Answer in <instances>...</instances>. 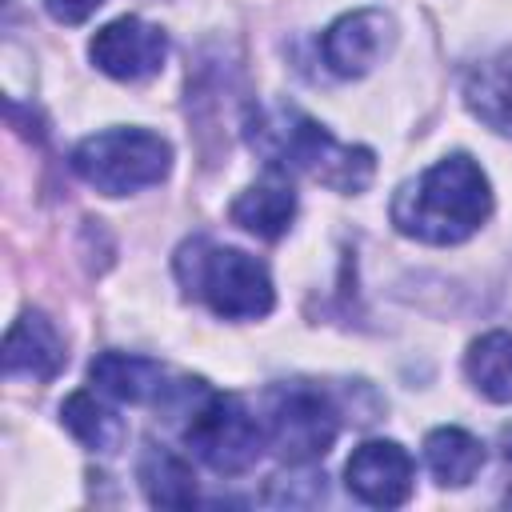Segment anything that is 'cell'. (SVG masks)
Segmentation results:
<instances>
[{
  "mask_svg": "<svg viewBox=\"0 0 512 512\" xmlns=\"http://www.w3.org/2000/svg\"><path fill=\"white\" fill-rule=\"evenodd\" d=\"M248 148L284 176H308L336 192H364L376 172V156L360 144H340L320 120L292 104H256L244 116Z\"/></svg>",
  "mask_w": 512,
  "mask_h": 512,
  "instance_id": "6da1fadb",
  "label": "cell"
},
{
  "mask_svg": "<svg viewBox=\"0 0 512 512\" xmlns=\"http://www.w3.org/2000/svg\"><path fill=\"white\" fill-rule=\"evenodd\" d=\"M492 216V184L468 152H452L424 168L392 196L396 232L420 244H464Z\"/></svg>",
  "mask_w": 512,
  "mask_h": 512,
  "instance_id": "7a4b0ae2",
  "label": "cell"
},
{
  "mask_svg": "<svg viewBox=\"0 0 512 512\" xmlns=\"http://www.w3.org/2000/svg\"><path fill=\"white\" fill-rule=\"evenodd\" d=\"M176 276L188 288V296L204 300L224 320H260L276 304L272 276L256 256L240 248H220L200 236L180 244Z\"/></svg>",
  "mask_w": 512,
  "mask_h": 512,
  "instance_id": "3957f363",
  "label": "cell"
},
{
  "mask_svg": "<svg viewBox=\"0 0 512 512\" xmlns=\"http://www.w3.org/2000/svg\"><path fill=\"white\" fill-rule=\"evenodd\" d=\"M168 168H172V144L148 128H104L72 148V172L104 196H128L152 188L168 176Z\"/></svg>",
  "mask_w": 512,
  "mask_h": 512,
  "instance_id": "277c9868",
  "label": "cell"
},
{
  "mask_svg": "<svg viewBox=\"0 0 512 512\" xmlns=\"http://www.w3.org/2000/svg\"><path fill=\"white\" fill-rule=\"evenodd\" d=\"M184 444L216 476H240L256 464L268 436H264V424L248 412V404L240 396L208 388L204 400L188 412Z\"/></svg>",
  "mask_w": 512,
  "mask_h": 512,
  "instance_id": "5b68a950",
  "label": "cell"
},
{
  "mask_svg": "<svg viewBox=\"0 0 512 512\" xmlns=\"http://www.w3.org/2000/svg\"><path fill=\"white\" fill-rule=\"evenodd\" d=\"M336 432H340V412L320 388H308V384L272 388L264 436H268V448L284 464L320 460L336 444Z\"/></svg>",
  "mask_w": 512,
  "mask_h": 512,
  "instance_id": "8992f818",
  "label": "cell"
},
{
  "mask_svg": "<svg viewBox=\"0 0 512 512\" xmlns=\"http://www.w3.org/2000/svg\"><path fill=\"white\" fill-rule=\"evenodd\" d=\"M88 56L104 76L136 84L164 68L168 36L160 32V24H148L140 16H116L88 40Z\"/></svg>",
  "mask_w": 512,
  "mask_h": 512,
  "instance_id": "52a82bcc",
  "label": "cell"
},
{
  "mask_svg": "<svg viewBox=\"0 0 512 512\" xmlns=\"http://www.w3.org/2000/svg\"><path fill=\"white\" fill-rule=\"evenodd\" d=\"M396 40V24L388 12L380 8H356V12H344L340 20L328 24L324 40H320V52H324V64L344 76V80H356V76H368L392 48Z\"/></svg>",
  "mask_w": 512,
  "mask_h": 512,
  "instance_id": "ba28073f",
  "label": "cell"
},
{
  "mask_svg": "<svg viewBox=\"0 0 512 512\" xmlns=\"http://www.w3.org/2000/svg\"><path fill=\"white\" fill-rule=\"evenodd\" d=\"M412 456L396 440H364L344 464V484L360 504L400 508L412 496Z\"/></svg>",
  "mask_w": 512,
  "mask_h": 512,
  "instance_id": "9c48e42d",
  "label": "cell"
},
{
  "mask_svg": "<svg viewBox=\"0 0 512 512\" xmlns=\"http://www.w3.org/2000/svg\"><path fill=\"white\" fill-rule=\"evenodd\" d=\"M64 364H68L64 336L56 332V324L44 312H24L20 320H12L8 336H4V372L8 376H28V380L44 384Z\"/></svg>",
  "mask_w": 512,
  "mask_h": 512,
  "instance_id": "30bf717a",
  "label": "cell"
},
{
  "mask_svg": "<svg viewBox=\"0 0 512 512\" xmlns=\"http://www.w3.org/2000/svg\"><path fill=\"white\" fill-rule=\"evenodd\" d=\"M88 380H92L104 396L124 400V404L160 400L164 388H168L160 360H148V356H136V352H100V356L88 364Z\"/></svg>",
  "mask_w": 512,
  "mask_h": 512,
  "instance_id": "8fae6325",
  "label": "cell"
},
{
  "mask_svg": "<svg viewBox=\"0 0 512 512\" xmlns=\"http://www.w3.org/2000/svg\"><path fill=\"white\" fill-rule=\"evenodd\" d=\"M464 104L480 124L512 136V48L472 64L464 76Z\"/></svg>",
  "mask_w": 512,
  "mask_h": 512,
  "instance_id": "7c38bea8",
  "label": "cell"
},
{
  "mask_svg": "<svg viewBox=\"0 0 512 512\" xmlns=\"http://www.w3.org/2000/svg\"><path fill=\"white\" fill-rule=\"evenodd\" d=\"M228 216H232L236 228L260 236V240H280L296 220V192L280 180L252 184L232 200Z\"/></svg>",
  "mask_w": 512,
  "mask_h": 512,
  "instance_id": "4fadbf2b",
  "label": "cell"
},
{
  "mask_svg": "<svg viewBox=\"0 0 512 512\" xmlns=\"http://www.w3.org/2000/svg\"><path fill=\"white\" fill-rule=\"evenodd\" d=\"M424 460H428V472L444 488H464L484 468V444L472 432L444 424L424 436Z\"/></svg>",
  "mask_w": 512,
  "mask_h": 512,
  "instance_id": "5bb4252c",
  "label": "cell"
},
{
  "mask_svg": "<svg viewBox=\"0 0 512 512\" xmlns=\"http://www.w3.org/2000/svg\"><path fill=\"white\" fill-rule=\"evenodd\" d=\"M136 476H140L144 496L156 508H188V504H196V472L172 448L148 444V452L136 464Z\"/></svg>",
  "mask_w": 512,
  "mask_h": 512,
  "instance_id": "9a60e30c",
  "label": "cell"
},
{
  "mask_svg": "<svg viewBox=\"0 0 512 512\" xmlns=\"http://www.w3.org/2000/svg\"><path fill=\"white\" fill-rule=\"evenodd\" d=\"M472 388L492 404H512V332H484L464 352Z\"/></svg>",
  "mask_w": 512,
  "mask_h": 512,
  "instance_id": "2e32d148",
  "label": "cell"
},
{
  "mask_svg": "<svg viewBox=\"0 0 512 512\" xmlns=\"http://www.w3.org/2000/svg\"><path fill=\"white\" fill-rule=\"evenodd\" d=\"M60 420H64V428H68L84 448H92V452H116V448L124 444V436H128L124 420H120L108 404H100L92 392H72V396L60 404Z\"/></svg>",
  "mask_w": 512,
  "mask_h": 512,
  "instance_id": "e0dca14e",
  "label": "cell"
},
{
  "mask_svg": "<svg viewBox=\"0 0 512 512\" xmlns=\"http://www.w3.org/2000/svg\"><path fill=\"white\" fill-rule=\"evenodd\" d=\"M104 0H44V12L56 20V24H84Z\"/></svg>",
  "mask_w": 512,
  "mask_h": 512,
  "instance_id": "ac0fdd59",
  "label": "cell"
}]
</instances>
